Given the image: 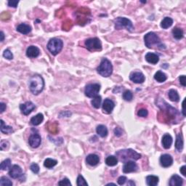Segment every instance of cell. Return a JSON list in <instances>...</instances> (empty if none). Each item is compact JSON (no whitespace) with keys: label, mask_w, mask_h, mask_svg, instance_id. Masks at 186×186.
I'll use <instances>...</instances> for the list:
<instances>
[{"label":"cell","mask_w":186,"mask_h":186,"mask_svg":"<svg viewBox=\"0 0 186 186\" xmlns=\"http://www.w3.org/2000/svg\"><path fill=\"white\" fill-rule=\"evenodd\" d=\"M28 86H29L30 91L33 95H37L42 92L45 87V81L42 76L39 74H35L32 76L28 81Z\"/></svg>","instance_id":"6da1fadb"},{"label":"cell","mask_w":186,"mask_h":186,"mask_svg":"<svg viewBox=\"0 0 186 186\" xmlns=\"http://www.w3.org/2000/svg\"><path fill=\"white\" fill-rule=\"evenodd\" d=\"M162 102H163L162 100ZM156 104H157L156 106H158L159 107L162 109V111H164V112H163V116H164V118H163L162 121L169 122L170 121H172V119H174V118L175 120L177 116H178L179 115L178 111L173 107H172L171 106H169V104L166 103L165 101H164V104H165V105H164V103L162 104L159 102H156Z\"/></svg>","instance_id":"7a4b0ae2"},{"label":"cell","mask_w":186,"mask_h":186,"mask_svg":"<svg viewBox=\"0 0 186 186\" xmlns=\"http://www.w3.org/2000/svg\"><path fill=\"white\" fill-rule=\"evenodd\" d=\"M116 157L122 162L128 161H137L141 158V154L138 153L132 149H125L118 150L116 153Z\"/></svg>","instance_id":"3957f363"},{"label":"cell","mask_w":186,"mask_h":186,"mask_svg":"<svg viewBox=\"0 0 186 186\" xmlns=\"http://www.w3.org/2000/svg\"><path fill=\"white\" fill-rule=\"evenodd\" d=\"M97 73L103 77H109L112 74L113 65L107 58H103L97 68Z\"/></svg>","instance_id":"277c9868"},{"label":"cell","mask_w":186,"mask_h":186,"mask_svg":"<svg viewBox=\"0 0 186 186\" xmlns=\"http://www.w3.org/2000/svg\"><path fill=\"white\" fill-rule=\"evenodd\" d=\"M63 41L58 38H53L49 41L47 47L52 55H56L58 53L61 52L63 49Z\"/></svg>","instance_id":"5b68a950"},{"label":"cell","mask_w":186,"mask_h":186,"mask_svg":"<svg viewBox=\"0 0 186 186\" xmlns=\"http://www.w3.org/2000/svg\"><path fill=\"white\" fill-rule=\"evenodd\" d=\"M115 28L117 30H121L122 28H126L129 31H132L134 29L133 24L130 19L127 17H118L114 21Z\"/></svg>","instance_id":"8992f818"},{"label":"cell","mask_w":186,"mask_h":186,"mask_svg":"<svg viewBox=\"0 0 186 186\" xmlns=\"http://www.w3.org/2000/svg\"><path fill=\"white\" fill-rule=\"evenodd\" d=\"M145 45L148 48H153L154 46H159L162 47L160 39L154 32H149L146 33L144 36Z\"/></svg>","instance_id":"52a82bcc"},{"label":"cell","mask_w":186,"mask_h":186,"mask_svg":"<svg viewBox=\"0 0 186 186\" xmlns=\"http://www.w3.org/2000/svg\"><path fill=\"white\" fill-rule=\"evenodd\" d=\"M87 49L90 51H100L102 49V44L98 38H90L85 41Z\"/></svg>","instance_id":"ba28073f"},{"label":"cell","mask_w":186,"mask_h":186,"mask_svg":"<svg viewBox=\"0 0 186 186\" xmlns=\"http://www.w3.org/2000/svg\"><path fill=\"white\" fill-rule=\"evenodd\" d=\"M100 90V85L99 84H87L85 87L84 93L85 95L88 97H96L98 95L99 92Z\"/></svg>","instance_id":"9c48e42d"},{"label":"cell","mask_w":186,"mask_h":186,"mask_svg":"<svg viewBox=\"0 0 186 186\" xmlns=\"http://www.w3.org/2000/svg\"><path fill=\"white\" fill-rule=\"evenodd\" d=\"M35 108H36V106H35L34 104H33L32 102L30 101H28L25 102V103L21 104L20 106V109L21 111V113H22L24 115H26V116L30 114V113L32 112L33 110L35 109Z\"/></svg>","instance_id":"30bf717a"},{"label":"cell","mask_w":186,"mask_h":186,"mask_svg":"<svg viewBox=\"0 0 186 186\" xmlns=\"http://www.w3.org/2000/svg\"><path fill=\"white\" fill-rule=\"evenodd\" d=\"M42 143V138L39 134H31L28 139V143L29 146L33 148H36L41 145Z\"/></svg>","instance_id":"8fae6325"},{"label":"cell","mask_w":186,"mask_h":186,"mask_svg":"<svg viewBox=\"0 0 186 186\" xmlns=\"http://www.w3.org/2000/svg\"><path fill=\"white\" fill-rule=\"evenodd\" d=\"M115 107V103L113 102V100L111 99H106L104 100L103 103H102V112L106 114H110L112 113L113 109Z\"/></svg>","instance_id":"7c38bea8"},{"label":"cell","mask_w":186,"mask_h":186,"mask_svg":"<svg viewBox=\"0 0 186 186\" xmlns=\"http://www.w3.org/2000/svg\"><path fill=\"white\" fill-rule=\"evenodd\" d=\"M9 175L10 178L12 179H17L20 178L23 175L22 169L20 166L18 165H13L11 166L10 171H9Z\"/></svg>","instance_id":"4fadbf2b"},{"label":"cell","mask_w":186,"mask_h":186,"mask_svg":"<svg viewBox=\"0 0 186 186\" xmlns=\"http://www.w3.org/2000/svg\"><path fill=\"white\" fill-rule=\"evenodd\" d=\"M137 170V165L134 161H128L125 162V165L123 166L124 173H131L136 172Z\"/></svg>","instance_id":"5bb4252c"},{"label":"cell","mask_w":186,"mask_h":186,"mask_svg":"<svg viewBox=\"0 0 186 186\" xmlns=\"http://www.w3.org/2000/svg\"><path fill=\"white\" fill-rule=\"evenodd\" d=\"M130 79L131 81H133L134 83H136V84H142L145 81L146 78L141 72H134V73L130 74Z\"/></svg>","instance_id":"9a60e30c"},{"label":"cell","mask_w":186,"mask_h":186,"mask_svg":"<svg viewBox=\"0 0 186 186\" xmlns=\"http://www.w3.org/2000/svg\"><path fill=\"white\" fill-rule=\"evenodd\" d=\"M160 163L161 165L163 167L167 168L172 166L173 163V159L171 155L169 154H163L160 158Z\"/></svg>","instance_id":"2e32d148"},{"label":"cell","mask_w":186,"mask_h":186,"mask_svg":"<svg viewBox=\"0 0 186 186\" xmlns=\"http://www.w3.org/2000/svg\"><path fill=\"white\" fill-rule=\"evenodd\" d=\"M39 49L36 46H29L26 49V55L30 58H35L39 55Z\"/></svg>","instance_id":"e0dca14e"},{"label":"cell","mask_w":186,"mask_h":186,"mask_svg":"<svg viewBox=\"0 0 186 186\" xmlns=\"http://www.w3.org/2000/svg\"><path fill=\"white\" fill-rule=\"evenodd\" d=\"M86 162L90 166H96L100 162V158L96 154H90L87 156Z\"/></svg>","instance_id":"ac0fdd59"},{"label":"cell","mask_w":186,"mask_h":186,"mask_svg":"<svg viewBox=\"0 0 186 186\" xmlns=\"http://www.w3.org/2000/svg\"><path fill=\"white\" fill-rule=\"evenodd\" d=\"M183 183V180L178 175H174L172 176L169 180L170 186H181Z\"/></svg>","instance_id":"d6986e66"},{"label":"cell","mask_w":186,"mask_h":186,"mask_svg":"<svg viewBox=\"0 0 186 186\" xmlns=\"http://www.w3.org/2000/svg\"><path fill=\"white\" fill-rule=\"evenodd\" d=\"M172 137L169 134H165L162 137V145L165 149H169L172 144Z\"/></svg>","instance_id":"ffe728a7"},{"label":"cell","mask_w":186,"mask_h":186,"mask_svg":"<svg viewBox=\"0 0 186 186\" xmlns=\"http://www.w3.org/2000/svg\"><path fill=\"white\" fill-rule=\"evenodd\" d=\"M146 60L148 63L151 64H156L159 61V57L153 52H148L146 55Z\"/></svg>","instance_id":"44dd1931"},{"label":"cell","mask_w":186,"mask_h":186,"mask_svg":"<svg viewBox=\"0 0 186 186\" xmlns=\"http://www.w3.org/2000/svg\"><path fill=\"white\" fill-rule=\"evenodd\" d=\"M16 30L17 31L23 33V34H28V33H29L31 31V27L29 25L21 24L19 26H17Z\"/></svg>","instance_id":"7402d4cb"},{"label":"cell","mask_w":186,"mask_h":186,"mask_svg":"<svg viewBox=\"0 0 186 186\" xmlns=\"http://www.w3.org/2000/svg\"><path fill=\"white\" fill-rule=\"evenodd\" d=\"M159 181V177L155 175H148L146 177V183L149 186H156L158 185Z\"/></svg>","instance_id":"603a6c76"},{"label":"cell","mask_w":186,"mask_h":186,"mask_svg":"<svg viewBox=\"0 0 186 186\" xmlns=\"http://www.w3.org/2000/svg\"><path fill=\"white\" fill-rule=\"evenodd\" d=\"M44 120V116L42 113H38V114L36 115L35 116H33L32 118H31V124L33 126H38Z\"/></svg>","instance_id":"cb8c5ba5"},{"label":"cell","mask_w":186,"mask_h":186,"mask_svg":"<svg viewBox=\"0 0 186 186\" xmlns=\"http://www.w3.org/2000/svg\"><path fill=\"white\" fill-rule=\"evenodd\" d=\"M175 148L178 152H181L183 149V138L181 134H179L177 136L176 142H175Z\"/></svg>","instance_id":"d4e9b609"},{"label":"cell","mask_w":186,"mask_h":186,"mask_svg":"<svg viewBox=\"0 0 186 186\" xmlns=\"http://www.w3.org/2000/svg\"><path fill=\"white\" fill-rule=\"evenodd\" d=\"M97 134L101 137H106L108 135V129L104 125H98L96 129Z\"/></svg>","instance_id":"484cf974"},{"label":"cell","mask_w":186,"mask_h":186,"mask_svg":"<svg viewBox=\"0 0 186 186\" xmlns=\"http://www.w3.org/2000/svg\"><path fill=\"white\" fill-rule=\"evenodd\" d=\"M154 79H155L156 81H158V82L162 83L164 82V81L167 79V77H166V75L164 72L159 71H157L156 73L155 74V75H154Z\"/></svg>","instance_id":"4316f807"},{"label":"cell","mask_w":186,"mask_h":186,"mask_svg":"<svg viewBox=\"0 0 186 186\" xmlns=\"http://www.w3.org/2000/svg\"><path fill=\"white\" fill-rule=\"evenodd\" d=\"M173 24V20L171 17H166L163 19L162 23H161V27L164 29H166V28L171 27L172 25Z\"/></svg>","instance_id":"83f0119b"},{"label":"cell","mask_w":186,"mask_h":186,"mask_svg":"<svg viewBox=\"0 0 186 186\" xmlns=\"http://www.w3.org/2000/svg\"><path fill=\"white\" fill-rule=\"evenodd\" d=\"M168 96L171 101L173 102H178L180 100V96L178 92L175 90H170L168 93Z\"/></svg>","instance_id":"f1b7e54d"},{"label":"cell","mask_w":186,"mask_h":186,"mask_svg":"<svg viewBox=\"0 0 186 186\" xmlns=\"http://www.w3.org/2000/svg\"><path fill=\"white\" fill-rule=\"evenodd\" d=\"M172 35L173 36H174L175 39H176L180 40L181 39L183 38V35H184V32L183 31H182V29L180 28H174L172 30Z\"/></svg>","instance_id":"f546056e"},{"label":"cell","mask_w":186,"mask_h":186,"mask_svg":"<svg viewBox=\"0 0 186 186\" xmlns=\"http://www.w3.org/2000/svg\"><path fill=\"white\" fill-rule=\"evenodd\" d=\"M106 164L109 166H114L118 164L117 157L114 156H109L106 159Z\"/></svg>","instance_id":"4dcf8cb0"},{"label":"cell","mask_w":186,"mask_h":186,"mask_svg":"<svg viewBox=\"0 0 186 186\" xmlns=\"http://www.w3.org/2000/svg\"><path fill=\"white\" fill-rule=\"evenodd\" d=\"M1 132L4 134H11L13 132L12 130V127H10V126L6 125L5 124L4 121L2 119H1Z\"/></svg>","instance_id":"1f68e13d"},{"label":"cell","mask_w":186,"mask_h":186,"mask_svg":"<svg viewBox=\"0 0 186 186\" xmlns=\"http://www.w3.org/2000/svg\"><path fill=\"white\" fill-rule=\"evenodd\" d=\"M57 164H58V162H57L56 160L48 158L46 159L45 162H44V166H45L46 168H47V169H51V168L56 166Z\"/></svg>","instance_id":"d6a6232c"},{"label":"cell","mask_w":186,"mask_h":186,"mask_svg":"<svg viewBox=\"0 0 186 186\" xmlns=\"http://www.w3.org/2000/svg\"><path fill=\"white\" fill-rule=\"evenodd\" d=\"M101 102H102V97L99 95L97 96L93 97V99L92 100L91 103L94 108L95 109H100V105H101Z\"/></svg>","instance_id":"836d02e7"},{"label":"cell","mask_w":186,"mask_h":186,"mask_svg":"<svg viewBox=\"0 0 186 186\" xmlns=\"http://www.w3.org/2000/svg\"><path fill=\"white\" fill-rule=\"evenodd\" d=\"M2 170H8L11 168V160L10 159H5L1 163V166H0Z\"/></svg>","instance_id":"e575fe53"},{"label":"cell","mask_w":186,"mask_h":186,"mask_svg":"<svg viewBox=\"0 0 186 186\" xmlns=\"http://www.w3.org/2000/svg\"><path fill=\"white\" fill-rule=\"evenodd\" d=\"M123 99L126 101H131L133 98V94H132V92L130 90H126L125 92H124L123 93Z\"/></svg>","instance_id":"d590c367"},{"label":"cell","mask_w":186,"mask_h":186,"mask_svg":"<svg viewBox=\"0 0 186 186\" xmlns=\"http://www.w3.org/2000/svg\"><path fill=\"white\" fill-rule=\"evenodd\" d=\"M0 185L1 186H12V182L6 177H2L0 179Z\"/></svg>","instance_id":"8d00e7d4"},{"label":"cell","mask_w":186,"mask_h":186,"mask_svg":"<svg viewBox=\"0 0 186 186\" xmlns=\"http://www.w3.org/2000/svg\"><path fill=\"white\" fill-rule=\"evenodd\" d=\"M47 129L50 132L55 134L58 132V125L57 123H49V125H47Z\"/></svg>","instance_id":"74e56055"},{"label":"cell","mask_w":186,"mask_h":186,"mask_svg":"<svg viewBox=\"0 0 186 186\" xmlns=\"http://www.w3.org/2000/svg\"><path fill=\"white\" fill-rule=\"evenodd\" d=\"M77 183L78 186H83V185L87 186L88 185L87 182H86L85 179L83 178V176L81 175H79V176H78Z\"/></svg>","instance_id":"f35d334b"},{"label":"cell","mask_w":186,"mask_h":186,"mask_svg":"<svg viewBox=\"0 0 186 186\" xmlns=\"http://www.w3.org/2000/svg\"><path fill=\"white\" fill-rule=\"evenodd\" d=\"M3 57L8 60L13 59V55H12L10 49H5L4 52H3Z\"/></svg>","instance_id":"ab89813d"},{"label":"cell","mask_w":186,"mask_h":186,"mask_svg":"<svg viewBox=\"0 0 186 186\" xmlns=\"http://www.w3.org/2000/svg\"><path fill=\"white\" fill-rule=\"evenodd\" d=\"M58 185H65V186H71V183L70 180H69L68 178H64L58 182Z\"/></svg>","instance_id":"60d3db41"},{"label":"cell","mask_w":186,"mask_h":186,"mask_svg":"<svg viewBox=\"0 0 186 186\" xmlns=\"http://www.w3.org/2000/svg\"><path fill=\"white\" fill-rule=\"evenodd\" d=\"M148 111L144 109H140L137 112V115L139 116H140V117H146V116H148Z\"/></svg>","instance_id":"b9f144b4"},{"label":"cell","mask_w":186,"mask_h":186,"mask_svg":"<svg viewBox=\"0 0 186 186\" xmlns=\"http://www.w3.org/2000/svg\"><path fill=\"white\" fill-rule=\"evenodd\" d=\"M30 169H31V171L33 172V173H35V174H37V173H39V166L37 164H32L30 166Z\"/></svg>","instance_id":"7bdbcfd3"},{"label":"cell","mask_w":186,"mask_h":186,"mask_svg":"<svg viewBox=\"0 0 186 186\" xmlns=\"http://www.w3.org/2000/svg\"><path fill=\"white\" fill-rule=\"evenodd\" d=\"M9 147V143L6 140H2L1 144H0V149L2 150L8 149Z\"/></svg>","instance_id":"ee69618b"},{"label":"cell","mask_w":186,"mask_h":186,"mask_svg":"<svg viewBox=\"0 0 186 186\" xmlns=\"http://www.w3.org/2000/svg\"><path fill=\"white\" fill-rule=\"evenodd\" d=\"M72 26V23L71 20H66L65 23H63V30H68L70 29L71 28Z\"/></svg>","instance_id":"f6af8a7d"},{"label":"cell","mask_w":186,"mask_h":186,"mask_svg":"<svg viewBox=\"0 0 186 186\" xmlns=\"http://www.w3.org/2000/svg\"><path fill=\"white\" fill-rule=\"evenodd\" d=\"M18 3H19V1H17V0H12V1L8 2V6L15 8H17Z\"/></svg>","instance_id":"bcb514c9"},{"label":"cell","mask_w":186,"mask_h":186,"mask_svg":"<svg viewBox=\"0 0 186 186\" xmlns=\"http://www.w3.org/2000/svg\"><path fill=\"white\" fill-rule=\"evenodd\" d=\"M122 133H123V132H122L121 128H119V127H116V128H115L114 134L116 137H121L122 135Z\"/></svg>","instance_id":"7dc6e473"},{"label":"cell","mask_w":186,"mask_h":186,"mask_svg":"<svg viewBox=\"0 0 186 186\" xmlns=\"http://www.w3.org/2000/svg\"><path fill=\"white\" fill-rule=\"evenodd\" d=\"M126 181H127V178H126V177H125V176H121V177H119V178H118L117 182H118V185H122L125 183Z\"/></svg>","instance_id":"c3c4849f"},{"label":"cell","mask_w":186,"mask_h":186,"mask_svg":"<svg viewBox=\"0 0 186 186\" xmlns=\"http://www.w3.org/2000/svg\"><path fill=\"white\" fill-rule=\"evenodd\" d=\"M179 81H180V84H181L182 86H183V87H185L186 86V78H185V76H184V75L180 76V77H179Z\"/></svg>","instance_id":"681fc988"},{"label":"cell","mask_w":186,"mask_h":186,"mask_svg":"<svg viewBox=\"0 0 186 186\" xmlns=\"http://www.w3.org/2000/svg\"><path fill=\"white\" fill-rule=\"evenodd\" d=\"M7 109V106L6 104L4 103V102H1L0 103V113H2Z\"/></svg>","instance_id":"f907efd6"},{"label":"cell","mask_w":186,"mask_h":186,"mask_svg":"<svg viewBox=\"0 0 186 186\" xmlns=\"http://www.w3.org/2000/svg\"><path fill=\"white\" fill-rule=\"evenodd\" d=\"M180 171L183 176H186V166H182L180 169Z\"/></svg>","instance_id":"816d5d0a"},{"label":"cell","mask_w":186,"mask_h":186,"mask_svg":"<svg viewBox=\"0 0 186 186\" xmlns=\"http://www.w3.org/2000/svg\"><path fill=\"white\" fill-rule=\"evenodd\" d=\"M182 114H183V116L185 117V100H183V102H182Z\"/></svg>","instance_id":"f5cc1de1"},{"label":"cell","mask_w":186,"mask_h":186,"mask_svg":"<svg viewBox=\"0 0 186 186\" xmlns=\"http://www.w3.org/2000/svg\"><path fill=\"white\" fill-rule=\"evenodd\" d=\"M0 34H1L0 35V36H1V39H0V41H1V42H3L5 39V34H4V33H3V31H1Z\"/></svg>","instance_id":"db71d44e"},{"label":"cell","mask_w":186,"mask_h":186,"mask_svg":"<svg viewBox=\"0 0 186 186\" xmlns=\"http://www.w3.org/2000/svg\"><path fill=\"white\" fill-rule=\"evenodd\" d=\"M127 185H135V183H134V182L132 181V180H130V182L127 183Z\"/></svg>","instance_id":"11a10c76"},{"label":"cell","mask_w":186,"mask_h":186,"mask_svg":"<svg viewBox=\"0 0 186 186\" xmlns=\"http://www.w3.org/2000/svg\"><path fill=\"white\" fill-rule=\"evenodd\" d=\"M116 185V184H114V183H109V184H107V185Z\"/></svg>","instance_id":"9f6ffc18"}]
</instances>
